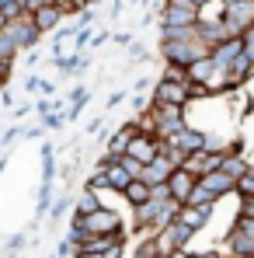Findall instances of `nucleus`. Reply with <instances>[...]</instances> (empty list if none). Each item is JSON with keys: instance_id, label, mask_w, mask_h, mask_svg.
Masks as SVG:
<instances>
[{"instance_id": "f257e3e1", "label": "nucleus", "mask_w": 254, "mask_h": 258, "mask_svg": "<svg viewBox=\"0 0 254 258\" xmlns=\"http://www.w3.org/2000/svg\"><path fill=\"white\" fill-rule=\"evenodd\" d=\"M80 227H84L91 237H105V234H122V220L119 213H112V210H105V206H98L94 213L87 216H73Z\"/></svg>"}, {"instance_id": "f03ea898", "label": "nucleus", "mask_w": 254, "mask_h": 258, "mask_svg": "<svg viewBox=\"0 0 254 258\" xmlns=\"http://www.w3.org/2000/svg\"><path fill=\"white\" fill-rule=\"evenodd\" d=\"M223 154H226V150H195V154H185L181 168L188 174H195V178H202V174L216 171V168L223 164Z\"/></svg>"}, {"instance_id": "7ed1b4c3", "label": "nucleus", "mask_w": 254, "mask_h": 258, "mask_svg": "<svg viewBox=\"0 0 254 258\" xmlns=\"http://www.w3.org/2000/svg\"><path fill=\"white\" fill-rule=\"evenodd\" d=\"M157 154H160V140H157V136H150V133H136V136L129 140V147H126V157L139 161L143 168H146Z\"/></svg>"}, {"instance_id": "20e7f679", "label": "nucleus", "mask_w": 254, "mask_h": 258, "mask_svg": "<svg viewBox=\"0 0 254 258\" xmlns=\"http://www.w3.org/2000/svg\"><path fill=\"white\" fill-rule=\"evenodd\" d=\"M233 185H237V181H233L226 171H219V168L199 178V188L206 192V199H212V203H216V199H223V196H230V192H233Z\"/></svg>"}, {"instance_id": "39448f33", "label": "nucleus", "mask_w": 254, "mask_h": 258, "mask_svg": "<svg viewBox=\"0 0 254 258\" xmlns=\"http://www.w3.org/2000/svg\"><path fill=\"white\" fill-rule=\"evenodd\" d=\"M28 14H32V25H35L39 32H52L56 21H59V14H63V7L52 4V0H42V4H35Z\"/></svg>"}, {"instance_id": "423d86ee", "label": "nucleus", "mask_w": 254, "mask_h": 258, "mask_svg": "<svg viewBox=\"0 0 254 258\" xmlns=\"http://www.w3.org/2000/svg\"><path fill=\"white\" fill-rule=\"evenodd\" d=\"M174 168H178V164H174L167 154L160 150V154H157V157L143 168V174H139V178H143L146 185H160V181H167V178H171V171H174Z\"/></svg>"}, {"instance_id": "0eeeda50", "label": "nucleus", "mask_w": 254, "mask_h": 258, "mask_svg": "<svg viewBox=\"0 0 254 258\" xmlns=\"http://www.w3.org/2000/svg\"><path fill=\"white\" fill-rule=\"evenodd\" d=\"M212 206H216V203H209V206H181V210H178V220L199 234V230H206V223H209Z\"/></svg>"}, {"instance_id": "6e6552de", "label": "nucleus", "mask_w": 254, "mask_h": 258, "mask_svg": "<svg viewBox=\"0 0 254 258\" xmlns=\"http://www.w3.org/2000/svg\"><path fill=\"white\" fill-rule=\"evenodd\" d=\"M195 181H199L195 174H188L185 168H174V171H171V178H167V188H171V196H174L178 203H185V199L192 196Z\"/></svg>"}, {"instance_id": "1a4fd4ad", "label": "nucleus", "mask_w": 254, "mask_h": 258, "mask_svg": "<svg viewBox=\"0 0 254 258\" xmlns=\"http://www.w3.org/2000/svg\"><path fill=\"white\" fill-rule=\"evenodd\" d=\"M226 248L233 251V258H254V237L244 234L240 227H230L226 234Z\"/></svg>"}, {"instance_id": "9d476101", "label": "nucleus", "mask_w": 254, "mask_h": 258, "mask_svg": "<svg viewBox=\"0 0 254 258\" xmlns=\"http://www.w3.org/2000/svg\"><path fill=\"white\" fill-rule=\"evenodd\" d=\"M188 98V84H178V81H164L157 87V105H185Z\"/></svg>"}, {"instance_id": "9b49d317", "label": "nucleus", "mask_w": 254, "mask_h": 258, "mask_svg": "<svg viewBox=\"0 0 254 258\" xmlns=\"http://www.w3.org/2000/svg\"><path fill=\"white\" fill-rule=\"evenodd\" d=\"M122 196H126V199L132 203V206H143V203L150 199V185H146L143 178H132V181L126 185V188H122Z\"/></svg>"}, {"instance_id": "f8f14e48", "label": "nucleus", "mask_w": 254, "mask_h": 258, "mask_svg": "<svg viewBox=\"0 0 254 258\" xmlns=\"http://www.w3.org/2000/svg\"><path fill=\"white\" fill-rule=\"evenodd\" d=\"M219 171H226L230 178H233V181H237L240 174L251 171V164H247V161H244L240 154H223V164H219Z\"/></svg>"}, {"instance_id": "ddd939ff", "label": "nucleus", "mask_w": 254, "mask_h": 258, "mask_svg": "<svg viewBox=\"0 0 254 258\" xmlns=\"http://www.w3.org/2000/svg\"><path fill=\"white\" fill-rule=\"evenodd\" d=\"M98 206H101V203H98V192H91V188H87L84 196H80V203H77V216H87V213H94Z\"/></svg>"}, {"instance_id": "4468645a", "label": "nucleus", "mask_w": 254, "mask_h": 258, "mask_svg": "<svg viewBox=\"0 0 254 258\" xmlns=\"http://www.w3.org/2000/svg\"><path fill=\"white\" fill-rule=\"evenodd\" d=\"M233 192L240 196V199H247V196H254V168L247 174H240L237 178V185H233Z\"/></svg>"}, {"instance_id": "2eb2a0df", "label": "nucleus", "mask_w": 254, "mask_h": 258, "mask_svg": "<svg viewBox=\"0 0 254 258\" xmlns=\"http://www.w3.org/2000/svg\"><path fill=\"white\" fill-rule=\"evenodd\" d=\"M132 258H160V255H157V248H153V241L146 237V241H143V244H139V248L132 251Z\"/></svg>"}, {"instance_id": "dca6fc26", "label": "nucleus", "mask_w": 254, "mask_h": 258, "mask_svg": "<svg viewBox=\"0 0 254 258\" xmlns=\"http://www.w3.org/2000/svg\"><path fill=\"white\" fill-rule=\"evenodd\" d=\"M233 227H240L244 234H251V237H254V216H244V213H237V223H233Z\"/></svg>"}, {"instance_id": "f3484780", "label": "nucleus", "mask_w": 254, "mask_h": 258, "mask_svg": "<svg viewBox=\"0 0 254 258\" xmlns=\"http://www.w3.org/2000/svg\"><path fill=\"white\" fill-rule=\"evenodd\" d=\"M240 213H244V216H254V196L240 199Z\"/></svg>"}, {"instance_id": "a211bd4d", "label": "nucleus", "mask_w": 254, "mask_h": 258, "mask_svg": "<svg viewBox=\"0 0 254 258\" xmlns=\"http://www.w3.org/2000/svg\"><path fill=\"white\" fill-rule=\"evenodd\" d=\"M188 255H192L188 248H174V251H167V255H164V258H188Z\"/></svg>"}, {"instance_id": "6ab92c4d", "label": "nucleus", "mask_w": 254, "mask_h": 258, "mask_svg": "<svg viewBox=\"0 0 254 258\" xmlns=\"http://www.w3.org/2000/svg\"><path fill=\"white\" fill-rule=\"evenodd\" d=\"M188 258H219V251H192Z\"/></svg>"}, {"instance_id": "aec40b11", "label": "nucleus", "mask_w": 254, "mask_h": 258, "mask_svg": "<svg viewBox=\"0 0 254 258\" xmlns=\"http://www.w3.org/2000/svg\"><path fill=\"white\" fill-rule=\"evenodd\" d=\"M73 258H101V255H98V251H77Z\"/></svg>"}, {"instance_id": "412c9836", "label": "nucleus", "mask_w": 254, "mask_h": 258, "mask_svg": "<svg viewBox=\"0 0 254 258\" xmlns=\"http://www.w3.org/2000/svg\"><path fill=\"white\" fill-rule=\"evenodd\" d=\"M7 21H11V18H7V14H4V7H0V28H7Z\"/></svg>"}]
</instances>
